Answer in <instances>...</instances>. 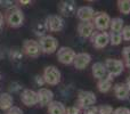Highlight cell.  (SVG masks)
<instances>
[{
	"instance_id": "obj_30",
	"label": "cell",
	"mask_w": 130,
	"mask_h": 114,
	"mask_svg": "<svg viewBox=\"0 0 130 114\" xmlns=\"http://www.w3.org/2000/svg\"><path fill=\"white\" fill-rule=\"evenodd\" d=\"M66 114H82V112H81V108H79L76 105H73L66 107Z\"/></svg>"
},
{
	"instance_id": "obj_13",
	"label": "cell",
	"mask_w": 130,
	"mask_h": 114,
	"mask_svg": "<svg viewBox=\"0 0 130 114\" xmlns=\"http://www.w3.org/2000/svg\"><path fill=\"white\" fill-rule=\"evenodd\" d=\"M37 94H38V104L41 107L48 106L54 101V92L48 88H40Z\"/></svg>"
},
{
	"instance_id": "obj_14",
	"label": "cell",
	"mask_w": 130,
	"mask_h": 114,
	"mask_svg": "<svg viewBox=\"0 0 130 114\" xmlns=\"http://www.w3.org/2000/svg\"><path fill=\"white\" fill-rule=\"evenodd\" d=\"M95 14L96 11L91 6H81L76 10V17L81 22H91V20H94Z\"/></svg>"
},
{
	"instance_id": "obj_9",
	"label": "cell",
	"mask_w": 130,
	"mask_h": 114,
	"mask_svg": "<svg viewBox=\"0 0 130 114\" xmlns=\"http://www.w3.org/2000/svg\"><path fill=\"white\" fill-rule=\"evenodd\" d=\"M23 53L32 58L39 57L41 54V48L40 45H39V41L32 40V39L24 40V42H23Z\"/></svg>"
},
{
	"instance_id": "obj_37",
	"label": "cell",
	"mask_w": 130,
	"mask_h": 114,
	"mask_svg": "<svg viewBox=\"0 0 130 114\" xmlns=\"http://www.w3.org/2000/svg\"><path fill=\"white\" fill-rule=\"evenodd\" d=\"M126 85H127V87H128V89H129V91H130V76H129L128 79H127Z\"/></svg>"
},
{
	"instance_id": "obj_1",
	"label": "cell",
	"mask_w": 130,
	"mask_h": 114,
	"mask_svg": "<svg viewBox=\"0 0 130 114\" xmlns=\"http://www.w3.org/2000/svg\"><path fill=\"white\" fill-rule=\"evenodd\" d=\"M5 18H6L7 24L13 29H17L21 27L24 23V14H23L22 9L18 6H11L6 10L5 14Z\"/></svg>"
},
{
	"instance_id": "obj_7",
	"label": "cell",
	"mask_w": 130,
	"mask_h": 114,
	"mask_svg": "<svg viewBox=\"0 0 130 114\" xmlns=\"http://www.w3.org/2000/svg\"><path fill=\"white\" fill-rule=\"evenodd\" d=\"M57 60L63 65H71L73 64L74 59H75L76 53L74 49L70 47H61L57 50Z\"/></svg>"
},
{
	"instance_id": "obj_19",
	"label": "cell",
	"mask_w": 130,
	"mask_h": 114,
	"mask_svg": "<svg viewBox=\"0 0 130 114\" xmlns=\"http://www.w3.org/2000/svg\"><path fill=\"white\" fill-rule=\"evenodd\" d=\"M113 81H114V78H112V76H110V75H107L104 79L99 80L98 82H97V89H98V91L102 92V94H107L113 88V86H114L113 85Z\"/></svg>"
},
{
	"instance_id": "obj_16",
	"label": "cell",
	"mask_w": 130,
	"mask_h": 114,
	"mask_svg": "<svg viewBox=\"0 0 130 114\" xmlns=\"http://www.w3.org/2000/svg\"><path fill=\"white\" fill-rule=\"evenodd\" d=\"M95 33V26L92 22H81L78 25V34L83 39L91 38Z\"/></svg>"
},
{
	"instance_id": "obj_17",
	"label": "cell",
	"mask_w": 130,
	"mask_h": 114,
	"mask_svg": "<svg viewBox=\"0 0 130 114\" xmlns=\"http://www.w3.org/2000/svg\"><path fill=\"white\" fill-rule=\"evenodd\" d=\"M113 91H114V96L119 101H126L128 99L129 95H130V91L127 87L126 83L123 82H118L113 86Z\"/></svg>"
},
{
	"instance_id": "obj_15",
	"label": "cell",
	"mask_w": 130,
	"mask_h": 114,
	"mask_svg": "<svg viewBox=\"0 0 130 114\" xmlns=\"http://www.w3.org/2000/svg\"><path fill=\"white\" fill-rule=\"evenodd\" d=\"M90 62H91V55L89 53L82 52V53L76 54L75 59L73 62V65L76 70H85L90 64Z\"/></svg>"
},
{
	"instance_id": "obj_22",
	"label": "cell",
	"mask_w": 130,
	"mask_h": 114,
	"mask_svg": "<svg viewBox=\"0 0 130 114\" xmlns=\"http://www.w3.org/2000/svg\"><path fill=\"white\" fill-rule=\"evenodd\" d=\"M124 27V21L121 17H113L111 20L110 30L113 33H121V31Z\"/></svg>"
},
{
	"instance_id": "obj_34",
	"label": "cell",
	"mask_w": 130,
	"mask_h": 114,
	"mask_svg": "<svg viewBox=\"0 0 130 114\" xmlns=\"http://www.w3.org/2000/svg\"><path fill=\"white\" fill-rule=\"evenodd\" d=\"M34 81H36V85L39 86V87H42L43 85H45V79H43L42 75H36V78H34Z\"/></svg>"
},
{
	"instance_id": "obj_35",
	"label": "cell",
	"mask_w": 130,
	"mask_h": 114,
	"mask_svg": "<svg viewBox=\"0 0 130 114\" xmlns=\"http://www.w3.org/2000/svg\"><path fill=\"white\" fill-rule=\"evenodd\" d=\"M0 5H1V6H9V7H11V6H14V2L13 1H0Z\"/></svg>"
},
{
	"instance_id": "obj_28",
	"label": "cell",
	"mask_w": 130,
	"mask_h": 114,
	"mask_svg": "<svg viewBox=\"0 0 130 114\" xmlns=\"http://www.w3.org/2000/svg\"><path fill=\"white\" fill-rule=\"evenodd\" d=\"M113 112H114V108L112 105L103 104L98 106V114H113Z\"/></svg>"
},
{
	"instance_id": "obj_6",
	"label": "cell",
	"mask_w": 130,
	"mask_h": 114,
	"mask_svg": "<svg viewBox=\"0 0 130 114\" xmlns=\"http://www.w3.org/2000/svg\"><path fill=\"white\" fill-rule=\"evenodd\" d=\"M111 16L108 15L105 11H98V13L95 14L92 23H94V26L97 31L99 32H106L110 29V24H111Z\"/></svg>"
},
{
	"instance_id": "obj_33",
	"label": "cell",
	"mask_w": 130,
	"mask_h": 114,
	"mask_svg": "<svg viewBox=\"0 0 130 114\" xmlns=\"http://www.w3.org/2000/svg\"><path fill=\"white\" fill-rule=\"evenodd\" d=\"M6 114H23V111L21 110L18 106H13L11 108H9V110L7 111Z\"/></svg>"
},
{
	"instance_id": "obj_32",
	"label": "cell",
	"mask_w": 130,
	"mask_h": 114,
	"mask_svg": "<svg viewBox=\"0 0 130 114\" xmlns=\"http://www.w3.org/2000/svg\"><path fill=\"white\" fill-rule=\"evenodd\" d=\"M83 114H98V106H91L83 110Z\"/></svg>"
},
{
	"instance_id": "obj_11",
	"label": "cell",
	"mask_w": 130,
	"mask_h": 114,
	"mask_svg": "<svg viewBox=\"0 0 130 114\" xmlns=\"http://www.w3.org/2000/svg\"><path fill=\"white\" fill-rule=\"evenodd\" d=\"M58 11L62 17H71L74 14H76V2L74 0H63L57 6Z\"/></svg>"
},
{
	"instance_id": "obj_25",
	"label": "cell",
	"mask_w": 130,
	"mask_h": 114,
	"mask_svg": "<svg viewBox=\"0 0 130 114\" xmlns=\"http://www.w3.org/2000/svg\"><path fill=\"white\" fill-rule=\"evenodd\" d=\"M47 26H46V24H45V22H39V23H37L36 25L33 26V32H34V34H36L37 37H39V38H42V37H45V36H47Z\"/></svg>"
},
{
	"instance_id": "obj_38",
	"label": "cell",
	"mask_w": 130,
	"mask_h": 114,
	"mask_svg": "<svg viewBox=\"0 0 130 114\" xmlns=\"http://www.w3.org/2000/svg\"><path fill=\"white\" fill-rule=\"evenodd\" d=\"M20 4H22V5H26V4H31V1H30V0H26V1H22V0H21Z\"/></svg>"
},
{
	"instance_id": "obj_39",
	"label": "cell",
	"mask_w": 130,
	"mask_h": 114,
	"mask_svg": "<svg viewBox=\"0 0 130 114\" xmlns=\"http://www.w3.org/2000/svg\"><path fill=\"white\" fill-rule=\"evenodd\" d=\"M128 101H129V103H130V95H129V97H128Z\"/></svg>"
},
{
	"instance_id": "obj_12",
	"label": "cell",
	"mask_w": 130,
	"mask_h": 114,
	"mask_svg": "<svg viewBox=\"0 0 130 114\" xmlns=\"http://www.w3.org/2000/svg\"><path fill=\"white\" fill-rule=\"evenodd\" d=\"M21 102L27 107H32L38 104V94L32 89H24L21 94Z\"/></svg>"
},
{
	"instance_id": "obj_20",
	"label": "cell",
	"mask_w": 130,
	"mask_h": 114,
	"mask_svg": "<svg viewBox=\"0 0 130 114\" xmlns=\"http://www.w3.org/2000/svg\"><path fill=\"white\" fill-rule=\"evenodd\" d=\"M13 104H14V97L9 92L0 94V110L8 111L9 108L13 107Z\"/></svg>"
},
{
	"instance_id": "obj_24",
	"label": "cell",
	"mask_w": 130,
	"mask_h": 114,
	"mask_svg": "<svg viewBox=\"0 0 130 114\" xmlns=\"http://www.w3.org/2000/svg\"><path fill=\"white\" fill-rule=\"evenodd\" d=\"M117 6L122 15H130V0H118Z\"/></svg>"
},
{
	"instance_id": "obj_23",
	"label": "cell",
	"mask_w": 130,
	"mask_h": 114,
	"mask_svg": "<svg viewBox=\"0 0 130 114\" xmlns=\"http://www.w3.org/2000/svg\"><path fill=\"white\" fill-rule=\"evenodd\" d=\"M8 56L13 63H18L23 59V50H21L18 47H14L9 50Z\"/></svg>"
},
{
	"instance_id": "obj_4",
	"label": "cell",
	"mask_w": 130,
	"mask_h": 114,
	"mask_svg": "<svg viewBox=\"0 0 130 114\" xmlns=\"http://www.w3.org/2000/svg\"><path fill=\"white\" fill-rule=\"evenodd\" d=\"M42 76L45 79V82L50 86H57L62 81V73L55 65H49L46 67L43 70Z\"/></svg>"
},
{
	"instance_id": "obj_3",
	"label": "cell",
	"mask_w": 130,
	"mask_h": 114,
	"mask_svg": "<svg viewBox=\"0 0 130 114\" xmlns=\"http://www.w3.org/2000/svg\"><path fill=\"white\" fill-rule=\"evenodd\" d=\"M97 103V97L95 92L89 91V90H81L78 95V102H76V106L81 110H86L88 107L95 106Z\"/></svg>"
},
{
	"instance_id": "obj_8",
	"label": "cell",
	"mask_w": 130,
	"mask_h": 114,
	"mask_svg": "<svg viewBox=\"0 0 130 114\" xmlns=\"http://www.w3.org/2000/svg\"><path fill=\"white\" fill-rule=\"evenodd\" d=\"M45 24L47 30L50 32H61L64 29V18L61 15H48L46 17Z\"/></svg>"
},
{
	"instance_id": "obj_31",
	"label": "cell",
	"mask_w": 130,
	"mask_h": 114,
	"mask_svg": "<svg viewBox=\"0 0 130 114\" xmlns=\"http://www.w3.org/2000/svg\"><path fill=\"white\" fill-rule=\"evenodd\" d=\"M113 114H130V108L124 107V106H120V107L114 108Z\"/></svg>"
},
{
	"instance_id": "obj_29",
	"label": "cell",
	"mask_w": 130,
	"mask_h": 114,
	"mask_svg": "<svg viewBox=\"0 0 130 114\" xmlns=\"http://www.w3.org/2000/svg\"><path fill=\"white\" fill-rule=\"evenodd\" d=\"M121 36H122V39H123V40L130 41V24L124 25L123 30L121 31Z\"/></svg>"
},
{
	"instance_id": "obj_36",
	"label": "cell",
	"mask_w": 130,
	"mask_h": 114,
	"mask_svg": "<svg viewBox=\"0 0 130 114\" xmlns=\"http://www.w3.org/2000/svg\"><path fill=\"white\" fill-rule=\"evenodd\" d=\"M2 24H4V16L0 13V30H1V27H2Z\"/></svg>"
},
{
	"instance_id": "obj_18",
	"label": "cell",
	"mask_w": 130,
	"mask_h": 114,
	"mask_svg": "<svg viewBox=\"0 0 130 114\" xmlns=\"http://www.w3.org/2000/svg\"><path fill=\"white\" fill-rule=\"evenodd\" d=\"M91 73H92V76L98 81L104 79L105 76H107V71H106L105 65H104V63H101V62H96L92 64Z\"/></svg>"
},
{
	"instance_id": "obj_5",
	"label": "cell",
	"mask_w": 130,
	"mask_h": 114,
	"mask_svg": "<svg viewBox=\"0 0 130 114\" xmlns=\"http://www.w3.org/2000/svg\"><path fill=\"white\" fill-rule=\"evenodd\" d=\"M39 45H40L41 48V53H43V54L50 55L58 50V40L53 36H48L47 34V36L40 38Z\"/></svg>"
},
{
	"instance_id": "obj_10",
	"label": "cell",
	"mask_w": 130,
	"mask_h": 114,
	"mask_svg": "<svg viewBox=\"0 0 130 114\" xmlns=\"http://www.w3.org/2000/svg\"><path fill=\"white\" fill-rule=\"evenodd\" d=\"M91 43L96 49H104L110 45V33L108 32H95L90 38Z\"/></svg>"
},
{
	"instance_id": "obj_21",
	"label": "cell",
	"mask_w": 130,
	"mask_h": 114,
	"mask_svg": "<svg viewBox=\"0 0 130 114\" xmlns=\"http://www.w3.org/2000/svg\"><path fill=\"white\" fill-rule=\"evenodd\" d=\"M48 114H66V107L62 102L53 101L48 105Z\"/></svg>"
},
{
	"instance_id": "obj_26",
	"label": "cell",
	"mask_w": 130,
	"mask_h": 114,
	"mask_svg": "<svg viewBox=\"0 0 130 114\" xmlns=\"http://www.w3.org/2000/svg\"><path fill=\"white\" fill-rule=\"evenodd\" d=\"M123 39H122L121 33H113L110 32V45L112 46H119L122 43Z\"/></svg>"
},
{
	"instance_id": "obj_27",
	"label": "cell",
	"mask_w": 130,
	"mask_h": 114,
	"mask_svg": "<svg viewBox=\"0 0 130 114\" xmlns=\"http://www.w3.org/2000/svg\"><path fill=\"white\" fill-rule=\"evenodd\" d=\"M122 60L124 63V66L127 69H130V46L122 49Z\"/></svg>"
},
{
	"instance_id": "obj_2",
	"label": "cell",
	"mask_w": 130,
	"mask_h": 114,
	"mask_svg": "<svg viewBox=\"0 0 130 114\" xmlns=\"http://www.w3.org/2000/svg\"><path fill=\"white\" fill-rule=\"evenodd\" d=\"M104 65H105L106 71H107V75L112 76V78L120 76L126 69L123 60L117 59V58H106Z\"/></svg>"
}]
</instances>
